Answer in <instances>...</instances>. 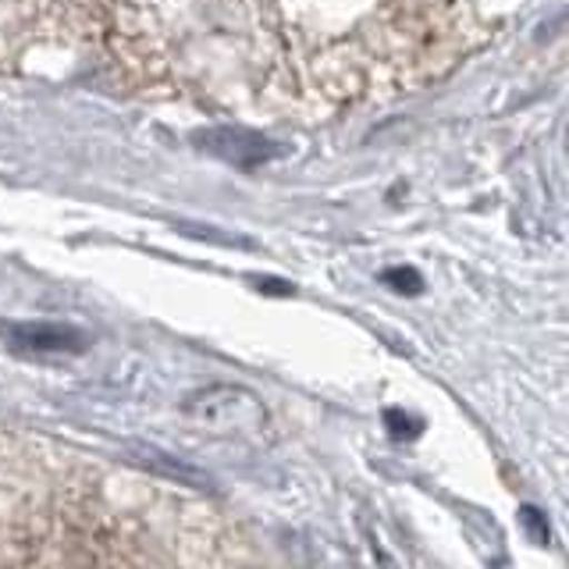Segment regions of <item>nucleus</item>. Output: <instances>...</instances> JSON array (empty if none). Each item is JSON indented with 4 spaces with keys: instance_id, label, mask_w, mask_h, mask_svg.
<instances>
[{
    "instance_id": "f257e3e1",
    "label": "nucleus",
    "mask_w": 569,
    "mask_h": 569,
    "mask_svg": "<svg viewBox=\"0 0 569 569\" xmlns=\"http://www.w3.org/2000/svg\"><path fill=\"white\" fill-rule=\"evenodd\" d=\"M186 417L210 427V431H236L253 435L267 423V409L249 388L239 385H213L186 399Z\"/></svg>"
},
{
    "instance_id": "f03ea898",
    "label": "nucleus",
    "mask_w": 569,
    "mask_h": 569,
    "mask_svg": "<svg viewBox=\"0 0 569 569\" xmlns=\"http://www.w3.org/2000/svg\"><path fill=\"white\" fill-rule=\"evenodd\" d=\"M0 338L22 356H71L89 346L82 328L58 320H0Z\"/></svg>"
},
{
    "instance_id": "7ed1b4c3",
    "label": "nucleus",
    "mask_w": 569,
    "mask_h": 569,
    "mask_svg": "<svg viewBox=\"0 0 569 569\" xmlns=\"http://www.w3.org/2000/svg\"><path fill=\"white\" fill-rule=\"evenodd\" d=\"M196 147L207 150L210 157L228 160L231 168H242V171H253L267 160H278L284 153V147L271 142L260 132H249L239 129V124H221V129H207V132H196Z\"/></svg>"
},
{
    "instance_id": "20e7f679",
    "label": "nucleus",
    "mask_w": 569,
    "mask_h": 569,
    "mask_svg": "<svg viewBox=\"0 0 569 569\" xmlns=\"http://www.w3.org/2000/svg\"><path fill=\"white\" fill-rule=\"evenodd\" d=\"M132 456L142 462L147 470L168 477V480H178V485H189V488H210V480L200 467H192V462L178 459V456H168L164 449H157L150 441H139L132 445Z\"/></svg>"
},
{
    "instance_id": "39448f33",
    "label": "nucleus",
    "mask_w": 569,
    "mask_h": 569,
    "mask_svg": "<svg viewBox=\"0 0 569 569\" xmlns=\"http://www.w3.org/2000/svg\"><path fill=\"white\" fill-rule=\"evenodd\" d=\"M385 427H388L391 438L413 441L423 431V420H417L413 413H402V409H388V413H385Z\"/></svg>"
},
{
    "instance_id": "423d86ee",
    "label": "nucleus",
    "mask_w": 569,
    "mask_h": 569,
    "mask_svg": "<svg viewBox=\"0 0 569 569\" xmlns=\"http://www.w3.org/2000/svg\"><path fill=\"white\" fill-rule=\"evenodd\" d=\"M385 281L391 284V289L406 292V296L423 292V278L413 271V267H391V271H385Z\"/></svg>"
},
{
    "instance_id": "0eeeda50",
    "label": "nucleus",
    "mask_w": 569,
    "mask_h": 569,
    "mask_svg": "<svg viewBox=\"0 0 569 569\" xmlns=\"http://www.w3.org/2000/svg\"><path fill=\"white\" fill-rule=\"evenodd\" d=\"M520 520H523L527 530L533 533V541H548V520H545V512H538L533 506H523V509H520Z\"/></svg>"
}]
</instances>
